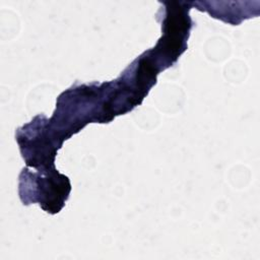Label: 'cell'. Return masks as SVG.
<instances>
[{
    "label": "cell",
    "mask_w": 260,
    "mask_h": 260,
    "mask_svg": "<svg viewBox=\"0 0 260 260\" xmlns=\"http://www.w3.org/2000/svg\"><path fill=\"white\" fill-rule=\"evenodd\" d=\"M28 170H22L19 177V188L32 187L23 195L21 200L28 194H31L23 204L27 205L39 202L43 209L50 213H57L65 204L71 190L69 179L57 172L55 167L41 168L38 173H29Z\"/></svg>",
    "instance_id": "obj_1"
}]
</instances>
